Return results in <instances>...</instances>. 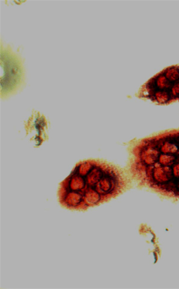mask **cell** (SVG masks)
Segmentation results:
<instances>
[{"instance_id": "obj_1", "label": "cell", "mask_w": 179, "mask_h": 289, "mask_svg": "<svg viewBox=\"0 0 179 289\" xmlns=\"http://www.w3.org/2000/svg\"><path fill=\"white\" fill-rule=\"evenodd\" d=\"M130 184L119 167L101 159H86L78 162L60 183L58 199L68 210L85 211L116 198Z\"/></svg>"}, {"instance_id": "obj_2", "label": "cell", "mask_w": 179, "mask_h": 289, "mask_svg": "<svg viewBox=\"0 0 179 289\" xmlns=\"http://www.w3.org/2000/svg\"><path fill=\"white\" fill-rule=\"evenodd\" d=\"M136 96L159 105L179 101V64L155 74L139 89Z\"/></svg>"}, {"instance_id": "obj_3", "label": "cell", "mask_w": 179, "mask_h": 289, "mask_svg": "<svg viewBox=\"0 0 179 289\" xmlns=\"http://www.w3.org/2000/svg\"><path fill=\"white\" fill-rule=\"evenodd\" d=\"M1 98L15 94L25 83V69L22 58L8 46L1 44Z\"/></svg>"}]
</instances>
